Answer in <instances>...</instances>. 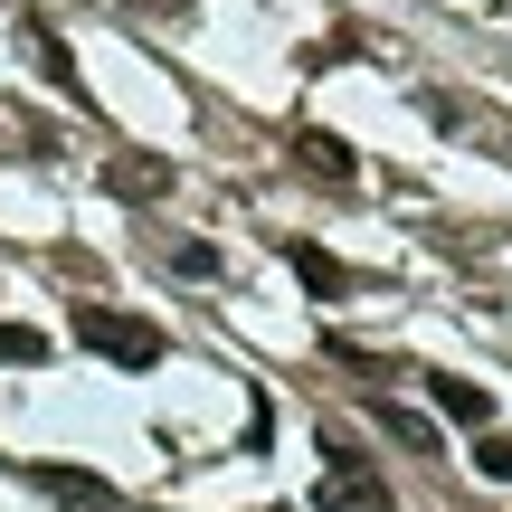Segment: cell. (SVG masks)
<instances>
[{"mask_svg":"<svg viewBox=\"0 0 512 512\" xmlns=\"http://www.w3.org/2000/svg\"><path fill=\"white\" fill-rule=\"evenodd\" d=\"M67 332H76V342H86V351H105V361L114 370H152V361H162V323H143V313H114V304H76L67 313Z\"/></svg>","mask_w":512,"mask_h":512,"instance_id":"6da1fadb","label":"cell"},{"mask_svg":"<svg viewBox=\"0 0 512 512\" xmlns=\"http://www.w3.org/2000/svg\"><path fill=\"white\" fill-rule=\"evenodd\" d=\"M313 512H389V484L370 475V456H332V475L313 484Z\"/></svg>","mask_w":512,"mask_h":512,"instance_id":"7a4b0ae2","label":"cell"},{"mask_svg":"<svg viewBox=\"0 0 512 512\" xmlns=\"http://www.w3.org/2000/svg\"><path fill=\"white\" fill-rule=\"evenodd\" d=\"M19 48L38 57V76H48V86L67 95V105H86V76H76V48H67V38L48 29V19H19Z\"/></svg>","mask_w":512,"mask_h":512,"instance_id":"3957f363","label":"cell"},{"mask_svg":"<svg viewBox=\"0 0 512 512\" xmlns=\"http://www.w3.org/2000/svg\"><path fill=\"white\" fill-rule=\"evenodd\" d=\"M38 494H48L57 512H124V494H114V484H95L86 465H38Z\"/></svg>","mask_w":512,"mask_h":512,"instance_id":"277c9868","label":"cell"},{"mask_svg":"<svg viewBox=\"0 0 512 512\" xmlns=\"http://www.w3.org/2000/svg\"><path fill=\"white\" fill-rule=\"evenodd\" d=\"M294 162H304V171H313L323 190H351V181H361L351 143H342V133H323V124H304V133H294Z\"/></svg>","mask_w":512,"mask_h":512,"instance_id":"5b68a950","label":"cell"},{"mask_svg":"<svg viewBox=\"0 0 512 512\" xmlns=\"http://www.w3.org/2000/svg\"><path fill=\"white\" fill-rule=\"evenodd\" d=\"M171 181H181V171H171L162 152H114V162H105V190H114V200H162Z\"/></svg>","mask_w":512,"mask_h":512,"instance_id":"8992f818","label":"cell"},{"mask_svg":"<svg viewBox=\"0 0 512 512\" xmlns=\"http://www.w3.org/2000/svg\"><path fill=\"white\" fill-rule=\"evenodd\" d=\"M285 266H294V275H304V285H313V294H323V304H342V294H351V285H361V275H351V266H342V256H332V247H313V238H285Z\"/></svg>","mask_w":512,"mask_h":512,"instance_id":"52a82bcc","label":"cell"},{"mask_svg":"<svg viewBox=\"0 0 512 512\" xmlns=\"http://www.w3.org/2000/svg\"><path fill=\"white\" fill-rule=\"evenodd\" d=\"M427 399H437V418H456V427H494V389L484 380H427Z\"/></svg>","mask_w":512,"mask_h":512,"instance_id":"ba28073f","label":"cell"},{"mask_svg":"<svg viewBox=\"0 0 512 512\" xmlns=\"http://www.w3.org/2000/svg\"><path fill=\"white\" fill-rule=\"evenodd\" d=\"M48 332H38V323H0V361H19V370H38V361H48Z\"/></svg>","mask_w":512,"mask_h":512,"instance_id":"9c48e42d","label":"cell"},{"mask_svg":"<svg viewBox=\"0 0 512 512\" xmlns=\"http://www.w3.org/2000/svg\"><path fill=\"white\" fill-rule=\"evenodd\" d=\"M475 437H484L475 446V475L484 484H512V437H503V427H475Z\"/></svg>","mask_w":512,"mask_h":512,"instance_id":"30bf717a","label":"cell"},{"mask_svg":"<svg viewBox=\"0 0 512 512\" xmlns=\"http://www.w3.org/2000/svg\"><path fill=\"white\" fill-rule=\"evenodd\" d=\"M332 361H342V370H361V380H389V361H380V351H361V342H351V332H332Z\"/></svg>","mask_w":512,"mask_h":512,"instance_id":"8fae6325","label":"cell"},{"mask_svg":"<svg viewBox=\"0 0 512 512\" xmlns=\"http://www.w3.org/2000/svg\"><path fill=\"white\" fill-rule=\"evenodd\" d=\"M380 427H389L399 446H437V427H427V418H408V408H380Z\"/></svg>","mask_w":512,"mask_h":512,"instance_id":"7c38bea8","label":"cell"},{"mask_svg":"<svg viewBox=\"0 0 512 512\" xmlns=\"http://www.w3.org/2000/svg\"><path fill=\"white\" fill-rule=\"evenodd\" d=\"M171 266H181V275H219V247H200V238H181V247H171Z\"/></svg>","mask_w":512,"mask_h":512,"instance_id":"4fadbf2b","label":"cell"}]
</instances>
